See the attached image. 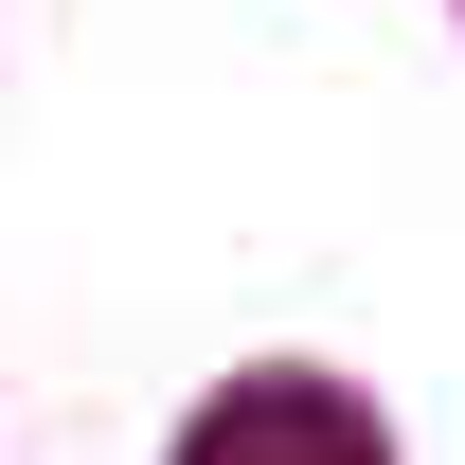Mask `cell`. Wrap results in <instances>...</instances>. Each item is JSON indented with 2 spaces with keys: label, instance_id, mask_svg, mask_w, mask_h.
<instances>
[{
  "label": "cell",
  "instance_id": "cell-1",
  "mask_svg": "<svg viewBox=\"0 0 465 465\" xmlns=\"http://www.w3.org/2000/svg\"><path fill=\"white\" fill-rule=\"evenodd\" d=\"M179 465H394V448H376V411H358L341 376H232V394L179 430Z\"/></svg>",
  "mask_w": 465,
  "mask_h": 465
}]
</instances>
